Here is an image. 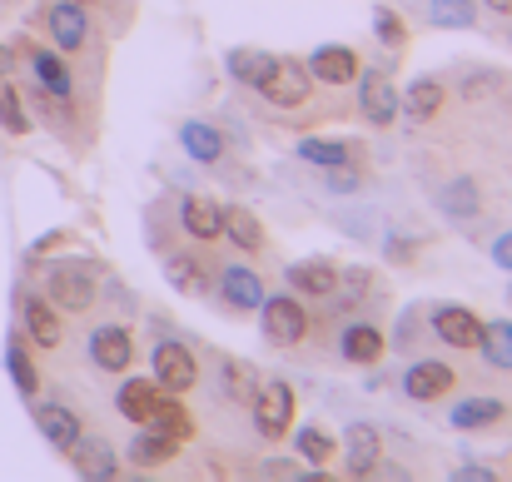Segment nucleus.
<instances>
[{"mask_svg":"<svg viewBox=\"0 0 512 482\" xmlns=\"http://www.w3.org/2000/svg\"><path fill=\"white\" fill-rule=\"evenodd\" d=\"M249 85H254L269 105H279V110H299V105L314 100V75H309V65H304V60H289V55H269L264 70H259Z\"/></svg>","mask_w":512,"mask_h":482,"instance_id":"f257e3e1","label":"nucleus"},{"mask_svg":"<svg viewBox=\"0 0 512 482\" xmlns=\"http://www.w3.org/2000/svg\"><path fill=\"white\" fill-rule=\"evenodd\" d=\"M45 299H50L55 309H65V314H85V309L100 299V289H95V274H90L85 264L60 259V264L45 274Z\"/></svg>","mask_w":512,"mask_h":482,"instance_id":"f03ea898","label":"nucleus"},{"mask_svg":"<svg viewBox=\"0 0 512 482\" xmlns=\"http://www.w3.org/2000/svg\"><path fill=\"white\" fill-rule=\"evenodd\" d=\"M249 403H254V433H259V438L274 443V438L289 433V418H294V388H289L284 378H269V383L259 378V388H254Z\"/></svg>","mask_w":512,"mask_h":482,"instance_id":"7ed1b4c3","label":"nucleus"},{"mask_svg":"<svg viewBox=\"0 0 512 482\" xmlns=\"http://www.w3.org/2000/svg\"><path fill=\"white\" fill-rule=\"evenodd\" d=\"M259 323H264V338L279 343V348H294V343H304V333H309V314H304V304H299L294 294H264Z\"/></svg>","mask_w":512,"mask_h":482,"instance_id":"20e7f679","label":"nucleus"},{"mask_svg":"<svg viewBox=\"0 0 512 482\" xmlns=\"http://www.w3.org/2000/svg\"><path fill=\"white\" fill-rule=\"evenodd\" d=\"M150 373H155V388L160 393H189L194 383H199V363H194V353L184 348V343H155V353H150Z\"/></svg>","mask_w":512,"mask_h":482,"instance_id":"39448f33","label":"nucleus"},{"mask_svg":"<svg viewBox=\"0 0 512 482\" xmlns=\"http://www.w3.org/2000/svg\"><path fill=\"white\" fill-rule=\"evenodd\" d=\"M358 115L368 125H388L398 115V90L388 80V65L383 70H368V75L358 70Z\"/></svg>","mask_w":512,"mask_h":482,"instance_id":"423d86ee","label":"nucleus"},{"mask_svg":"<svg viewBox=\"0 0 512 482\" xmlns=\"http://www.w3.org/2000/svg\"><path fill=\"white\" fill-rule=\"evenodd\" d=\"M90 363L105 368V373H125L135 363V338L125 323H100L90 333Z\"/></svg>","mask_w":512,"mask_h":482,"instance_id":"0eeeda50","label":"nucleus"},{"mask_svg":"<svg viewBox=\"0 0 512 482\" xmlns=\"http://www.w3.org/2000/svg\"><path fill=\"white\" fill-rule=\"evenodd\" d=\"M45 30H50V40H55V50H60V55L85 50V40H90L85 5H80V0H55V5H50V15H45Z\"/></svg>","mask_w":512,"mask_h":482,"instance_id":"6e6552de","label":"nucleus"},{"mask_svg":"<svg viewBox=\"0 0 512 482\" xmlns=\"http://www.w3.org/2000/svg\"><path fill=\"white\" fill-rule=\"evenodd\" d=\"M453 383H458V373H453L448 363H438V358H423V363H413V368L403 373V393H408L413 403H433V398L453 393Z\"/></svg>","mask_w":512,"mask_h":482,"instance_id":"1a4fd4ad","label":"nucleus"},{"mask_svg":"<svg viewBox=\"0 0 512 482\" xmlns=\"http://www.w3.org/2000/svg\"><path fill=\"white\" fill-rule=\"evenodd\" d=\"M378 458H383V438L368 423H348V433H343V468L353 478H373Z\"/></svg>","mask_w":512,"mask_h":482,"instance_id":"9d476101","label":"nucleus"},{"mask_svg":"<svg viewBox=\"0 0 512 482\" xmlns=\"http://www.w3.org/2000/svg\"><path fill=\"white\" fill-rule=\"evenodd\" d=\"M433 338L448 343V348H478L483 338V319L473 309H458V304H443L433 309Z\"/></svg>","mask_w":512,"mask_h":482,"instance_id":"9b49d317","label":"nucleus"},{"mask_svg":"<svg viewBox=\"0 0 512 482\" xmlns=\"http://www.w3.org/2000/svg\"><path fill=\"white\" fill-rule=\"evenodd\" d=\"M358 50L353 45H319L314 55H309V75L314 80H324V85H348V80H358Z\"/></svg>","mask_w":512,"mask_h":482,"instance_id":"f8f14e48","label":"nucleus"},{"mask_svg":"<svg viewBox=\"0 0 512 482\" xmlns=\"http://www.w3.org/2000/svg\"><path fill=\"white\" fill-rule=\"evenodd\" d=\"M20 323H25V338L40 343V348H55V343L65 338V323H60V314H55L50 299L25 294V299H20Z\"/></svg>","mask_w":512,"mask_h":482,"instance_id":"ddd939ff","label":"nucleus"},{"mask_svg":"<svg viewBox=\"0 0 512 482\" xmlns=\"http://www.w3.org/2000/svg\"><path fill=\"white\" fill-rule=\"evenodd\" d=\"M65 458H70V468H75L80 478H90V482L115 478V468H120V463H115V448H110L105 438H85V433L75 438V448H70Z\"/></svg>","mask_w":512,"mask_h":482,"instance_id":"4468645a","label":"nucleus"},{"mask_svg":"<svg viewBox=\"0 0 512 482\" xmlns=\"http://www.w3.org/2000/svg\"><path fill=\"white\" fill-rule=\"evenodd\" d=\"M35 428H40V438H45L55 453H70L75 438H80V418H75L65 403H40V408H35Z\"/></svg>","mask_w":512,"mask_h":482,"instance_id":"2eb2a0df","label":"nucleus"},{"mask_svg":"<svg viewBox=\"0 0 512 482\" xmlns=\"http://www.w3.org/2000/svg\"><path fill=\"white\" fill-rule=\"evenodd\" d=\"M443 100H448V90H443V80H433V75H418L403 95H398V110L413 120V125H423V120H433L438 110H443Z\"/></svg>","mask_w":512,"mask_h":482,"instance_id":"dca6fc26","label":"nucleus"},{"mask_svg":"<svg viewBox=\"0 0 512 482\" xmlns=\"http://www.w3.org/2000/svg\"><path fill=\"white\" fill-rule=\"evenodd\" d=\"M30 70H35V80H40V90L50 100H70L75 95V80H70V65H65L60 50H30Z\"/></svg>","mask_w":512,"mask_h":482,"instance_id":"f3484780","label":"nucleus"},{"mask_svg":"<svg viewBox=\"0 0 512 482\" xmlns=\"http://www.w3.org/2000/svg\"><path fill=\"white\" fill-rule=\"evenodd\" d=\"M179 224H184V234H194V239H219V229H224V209L214 204V199H204V194H189L184 204H179Z\"/></svg>","mask_w":512,"mask_h":482,"instance_id":"a211bd4d","label":"nucleus"},{"mask_svg":"<svg viewBox=\"0 0 512 482\" xmlns=\"http://www.w3.org/2000/svg\"><path fill=\"white\" fill-rule=\"evenodd\" d=\"M284 279H289V289L304 294V299H334V279H339V269L309 259V264H289Z\"/></svg>","mask_w":512,"mask_h":482,"instance_id":"6ab92c4d","label":"nucleus"},{"mask_svg":"<svg viewBox=\"0 0 512 482\" xmlns=\"http://www.w3.org/2000/svg\"><path fill=\"white\" fill-rule=\"evenodd\" d=\"M234 249H244V254H259L264 249V224H259V214L254 209H244V204H229L224 209V229H219Z\"/></svg>","mask_w":512,"mask_h":482,"instance_id":"aec40b11","label":"nucleus"},{"mask_svg":"<svg viewBox=\"0 0 512 482\" xmlns=\"http://www.w3.org/2000/svg\"><path fill=\"white\" fill-rule=\"evenodd\" d=\"M219 294H224L234 309H259V304H264V279H259L254 269H244V264H229V269L219 274Z\"/></svg>","mask_w":512,"mask_h":482,"instance_id":"412c9836","label":"nucleus"},{"mask_svg":"<svg viewBox=\"0 0 512 482\" xmlns=\"http://www.w3.org/2000/svg\"><path fill=\"white\" fill-rule=\"evenodd\" d=\"M498 418H508V403H503V398H463V403L448 413V423H453L458 433H483V428H493Z\"/></svg>","mask_w":512,"mask_h":482,"instance_id":"4be33fe9","label":"nucleus"},{"mask_svg":"<svg viewBox=\"0 0 512 482\" xmlns=\"http://www.w3.org/2000/svg\"><path fill=\"white\" fill-rule=\"evenodd\" d=\"M179 145H184L189 160H199V164L224 160V135H219L214 125H204V120H184V125H179Z\"/></svg>","mask_w":512,"mask_h":482,"instance_id":"5701e85b","label":"nucleus"},{"mask_svg":"<svg viewBox=\"0 0 512 482\" xmlns=\"http://www.w3.org/2000/svg\"><path fill=\"white\" fill-rule=\"evenodd\" d=\"M339 353L348 358V363H358V368L378 363V358H383V328H373V323H353V328H343Z\"/></svg>","mask_w":512,"mask_h":482,"instance_id":"b1692460","label":"nucleus"},{"mask_svg":"<svg viewBox=\"0 0 512 482\" xmlns=\"http://www.w3.org/2000/svg\"><path fill=\"white\" fill-rule=\"evenodd\" d=\"M155 403H160L155 378H125L120 393H115V408H120V418H130V423H145V418L155 413Z\"/></svg>","mask_w":512,"mask_h":482,"instance_id":"393cba45","label":"nucleus"},{"mask_svg":"<svg viewBox=\"0 0 512 482\" xmlns=\"http://www.w3.org/2000/svg\"><path fill=\"white\" fill-rule=\"evenodd\" d=\"M438 209L448 214V219H478V209H483V199H478V184L473 179H448L443 189H438Z\"/></svg>","mask_w":512,"mask_h":482,"instance_id":"a878e982","label":"nucleus"},{"mask_svg":"<svg viewBox=\"0 0 512 482\" xmlns=\"http://www.w3.org/2000/svg\"><path fill=\"white\" fill-rule=\"evenodd\" d=\"M174 453H179V443L165 438V433H155V428H145V433H135V443H130V463L145 473V468H165Z\"/></svg>","mask_w":512,"mask_h":482,"instance_id":"bb28decb","label":"nucleus"},{"mask_svg":"<svg viewBox=\"0 0 512 482\" xmlns=\"http://www.w3.org/2000/svg\"><path fill=\"white\" fill-rule=\"evenodd\" d=\"M478 353L488 358V368H503V373H512V319H493V323H483Z\"/></svg>","mask_w":512,"mask_h":482,"instance_id":"cd10ccee","label":"nucleus"},{"mask_svg":"<svg viewBox=\"0 0 512 482\" xmlns=\"http://www.w3.org/2000/svg\"><path fill=\"white\" fill-rule=\"evenodd\" d=\"M140 428H155V433H165V438H174V443H189V433H194V423H189V413L174 403V398H165L160 393V403H155V413L140 423Z\"/></svg>","mask_w":512,"mask_h":482,"instance_id":"c85d7f7f","label":"nucleus"},{"mask_svg":"<svg viewBox=\"0 0 512 482\" xmlns=\"http://www.w3.org/2000/svg\"><path fill=\"white\" fill-rule=\"evenodd\" d=\"M219 378H224V393H229L234 403H249V398H254V388H259L254 368H249V363H239V358H219Z\"/></svg>","mask_w":512,"mask_h":482,"instance_id":"c756f323","label":"nucleus"},{"mask_svg":"<svg viewBox=\"0 0 512 482\" xmlns=\"http://www.w3.org/2000/svg\"><path fill=\"white\" fill-rule=\"evenodd\" d=\"M294 448H299V458H304V463H314V468H324V463H334V458H339V443H334L324 428H299Z\"/></svg>","mask_w":512,"mask_h":482,"instance_id":"7c9ffc66","label":"nucleus"},{"mask_svg":"<svg viewBox=\"0 0 512 482\" xmlns=\"http://www.w3.org/2000/svg\"><path fill=\"white\" fill-rule=\"evenodd\" d=\"M5 368H10V378H15V388H20L25 398H35V393H40V373H35V363H30V353H25V343H20V338L5 348Z\"/></svg>","mask_w":512,"mask_h":482,"instance_id":"2f4dec72","label":"nucleus"},{"mask_svg":"<svg viewBox=\"0 0 512 482\" xmlns=\"http://www.w3.org/2000/svg\"><path fill=\"white\" fill-rule=\"evenodd\" d=\"M165 279H170L179 294H199V289H204L199 259H194V254H165Z\"/></svg>","mask_w":512,"mask_h":482,"instance_id":"473e14b6","label":"nucleus"},{"mask_svg":"<svg viewBox=\"0 0 512 482\" xmlns=\"http://www.w3.org/2000/svg\"><path fill=\"white\" fill-rule=\"evenodd\" d=\"M428 15H433L438 25H448V30H468V25L478 20V5H473V0H433Z\"/></svg>","mask_w":512,"mask_h":482,"instance_id":"72a5a7b5","label":"nucleus"},{"mask_svg":"<svg viewBox=\"0 0 512 482\" xmlns=\"http://www.w3.org/2000/svg\"><path fill=\"white\" fill-rule=\"evenodd\" d=\"M299 160L309 164H348V145L343 140H299Z\"/></svg>","mask_w":512,"mask_h":482,"instance_id":"f704fd0d","label":"nucleus"},{"mask_svg":"<svg viewBox=\"0 0 512 482\" xmlns=\"http://www.w3.org/2000/svg\"><path fill=\"white\" fill-rule=\"evenodd\" d=\"M368 289H373V274H368V269H348V274L334 279L339 304H363V299H368Z\"/></svg>","mask_w":512,"mask_h":482,"instance_id":"c9c22d12","label":"nucleus"},{"mask_svg":"<svg viewBox=\"0 0 512 482\" xmlns=\"http://www.w3.org/2000/svg\"><path fill=\"white\" fill-rule=\"evenodd\" d=\"M458 90H463V100H488V95L503 90V75L498 70H473V75L458 80Z\"/></svg>","mask_w":512,"mask_h":482,"instance_id":"e433bc0d","label":"nucleus"},{"mask_svg":"<svg viewBox=\"0 0 512 482\" xmlns=\"http://www.w3.org/2000/svg\"><path fill=\"white\" fill-rule=\"evenodd\" d=\"M373 35H378L388 50H398V45L408 40V30H403V20H398L393 10H373Z\"/></svg>","mask_w":512,"mask_h":482,"instance_id":"4c0bfd02","label":"nucleus"},{"mask_svg":"<svg viewBox=\"0 0 512 482\" xmlns=\"http://www.w3.org/2000/svg\"><path fill=\"white\" fill-rule=\"evenodd\" d=\"M264 60H269V55H259V50H229V75L249 85V80L264 70Z\"/></svg>","mask_w":512,"mask_h":482,"instance_id":"58836bf2","label":"nucleus"},{"mask_svg":"<svg viewBox=\"0 0 512 482\" xmlns=\"http://www.w3.org/2000/svg\"><path fill=\"white\" fill-rule=\"evenodd\" d=\"M0 120H5V130H10V135H25V125H30V120H25V110H20V95H15V90H5V95H0Z\"/></svg>","mask_w":512,"mask_h":482,"instance_id":"ea45409f","label":"nucleus"},{"mask_svg":"<svg viewBox=\"0 0 512 482\" xmlns=\"http://www.w3.org/2000/svg\"><path fill=\"white\" fill-rule=\"evenodd\" d=\"M324 184H329L334 194H353V189H358V174L343 169V164H329V179H324Z\"/></svg>","mask_w":512,"mask_h":482,"instance_id":"a19ab883","label":"nucleus"},{"mask_svg":"<svg viewBox=\"0 0 512 482\" xmlns=\"http://www.w3.org/2000/svg\"><path fill=\"white\" fill-rule=\"evenodd\" d=\"M493 264H498L503 274H512V229H508V234H498V239H493Z\"/></svg>","mask_w":512,"mask_h":482,"instance_id":"79ce46f5","label":"nucleus"},{"mask_svg":"<svg viewBox=\"0 0 512 482\" xmlns=\"http://www.w3.org/2000/svg\"><path fill=\"white\" fill-rule=\"evenodd\" d=\"M453 478H458V482H463V478H468V482H493V473H488V468H478V463H463Z\"/></svg>","mask_w":512,"mask_h":482,"instance_id":"37998d69","label":"nucleus"},{"mask_svg":"<svg viewBox=\"0 0 512 482\" xmlns=\"http://www.w3.org/2000/svg\"><path fill=\"white\" fill-rule=\"evenodd\" d=\"M488 10H498V15H512V0H483Z\"/></svg>","mask_w":512,"mask_h":482,"instance_id":"c03bdc74","label":"nucleus"},{"mask_svg":"<svg viewBox=\"0 0 512 482\" xmlns=\"http://www.w3.org/2000/svg\"><path fill=\"white\" fill-rule=\"evenodd\" d=\"M0 65H5V50H0Z\"/></svg>","mask_w":512,"mask_h":482,"instance_id":"a18cd8bd","label":"nucleus"},{"mask_svg":"<svg viewBox=\"0 0 512 482\" xmlns=\"http://www.w3.org/2000/svg\"><path fill=\"white\" fill-rule=\"evenodd\" d=\"M80 5H90V0H80Z\"/></svg>","mask_w":512,"mask_h":482,"instance_id":"49530a36","label":"nucleus"}]
</instances>
